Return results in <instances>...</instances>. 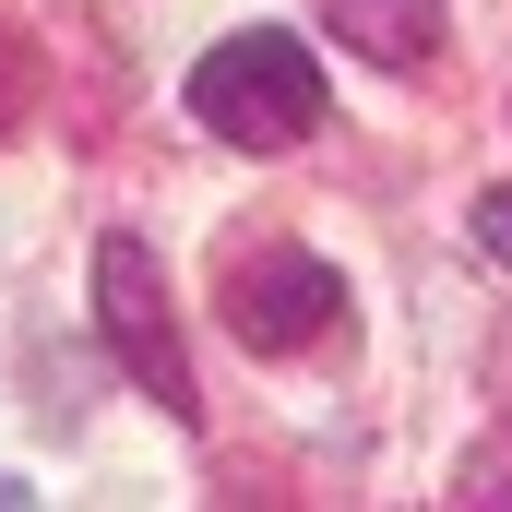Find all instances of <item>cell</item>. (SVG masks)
Returning <instances> with one entry per match:
<instances>
[{"mask_svg":"<svg viewBox=\"0 0 512 512\" xmlns=\"http://www.w3.org/2000/svg\"><path fill=\"white\" fill-rule=\"evenodd\" d=\"M24 501H36V489H24V477H0V512H24Z\"/></svg>","mask_w":512,"mask_h":512,"instance_id":"7","label":"cell"},{"mask_svg":"<svg viewBox=\"0 0 512 512\" xmlns=\"http://www.w3.org/2000/svg\"><path fill=\"white\" fill-rule=\"evenodd\" d=\"M24 96H36V72H24V48H12V36H0V120H12V108H24Z\"/></svg>","mask_w":512,"mask_h":512,"instance_id":"6","label":"cell"},{"mask_svg":"<svg viewBox=\"0 0 512 512\" xmlns=\"http://www.w3.org/2000/svg\"><path fill=\"white\" fill-rule=\"evenodd\" d=\"M191 120L215 131V143H239V155H286V143H310L322 131V60L286 36V24H239V36H215L203 60H191Z\"/></svg>","mask_w":512,"mask_h":512,"instance_id":"1","label":"cell"},{"mask_svg":"<svg viewBox=\"0 0 512 512\" xmlns=\"http://www.w3.org/2000/svg\"><path fill=\"white\" fill-rule=\"evenodd\" d=\"M322 12H334V36L358 60H393V72H417L441 48V0H322Z\"/></svg>","mask_w":512,"mask_h":512,"instance_id":"4","label":"cell"},{"mask_svg":"<svg viewBox=\"0 0 512 512\" xmlns=\"http://www.w3.org/2000/svg\"><path fill=\"white\" fill-rule=\"evenodd\" d=\"M334 298H346V274L322 251H251L227 274V322H239V346H262V358L310 346V334L334 322Z\"/></svg>","mask_w":512,"mask_h":512,"instance_id":"3","label":"cell"},{"mask_svg":"<svg viewBox=\"0 0 512 512\" xmlns=\"http://www.w3.org/2000/svg\"><path fill=\"white\" fill-rule=\"evenodd\" d=\"M96 334H108V358H120L167 417H191V346H179V322H167V274H155V251L120 239V227L96 239Z\"/></svg>","mask_w":512,"mask_h":512,"instance_id":"2","label":"cell"},{"mask_svg":"<svg viewBox=\"0 0 512 512\" xmlns=\"http://www.w3.org/2000/svg\"><path fill=\"white\" fill-rule=\"evenodd\" d=\"M477 251H489V262H501V274H512V179H501V191H489V203H477Z\"/></svg>","mask_w":512,"mask_h":512,"instance_id":"5","label":"cell"}]
</instances>
